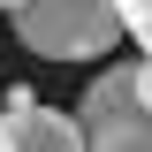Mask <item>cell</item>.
<instances>
[{
	"instance_id": "obj_1",
	"label": "cell",
	"mask_w": 152,
	"mask_h": 152,
	"mask_svg": "<svg viewBox=\"0 0 152 152\" xmlns=\"http://www.w3.org/2000/svg\"><path fill=\"white\" fill-rule=\"evenodd\" d=\"M15 38L38 61H107L129 31H122V0H23Z\"/></svg>"
},
{
	"instance_id": "obj_2",
	"label": "cell",
	"mask_w": 152,
	"mask_h": 152,
	"mask_svg": "<svg viewBox=\"0 0 152 152\" xmlns=\"http://www.w3.org/2000/svg\"><path fill=\"white\" fill-rule=\"evenodd\" d=\"M0 152H91V145H84V122L76 114L46 107L31 84H15L8 107H0Z\"/></svg>"
},
{
	"instance_id": "obj_3",
	"label": "cell",
	"mask_w": 152,
	"mask_h": 152,
	"mask_svg": "<svg viewBox=\"0 0 152 152\" xmlns=\"http://www.w3.org/2000/svg\"><path fill=\"white\" fill-rule=\"evenodd\" d=\"M137 69H145V61H107V69L91 76V91L76 99V122L91 129V122H107V114L137 107V99H145V84H137Z\"/></svg>"
},
{
	"instance_id": "obj_4",
	"label": "cell",
	"mask_w": 152,
	"mask_h": 152,
	"mask_svg": "<svg viewBox=\"0 0 152 152\" xmlns=\"http://www.w3.org/2000/svg\"><path fill=\"white\" fill-rule=\"evenodd\" d=\"M84 145H91V152H152V107L137 99V107L91 122V129H84Z\"/></svg>"
},
{
	"instance_id": "obj_5",
	"label": "cell",
	"mask_w": 152,
	"mask_h": 152,
	"mask_svg": "<svg viewBox=\"0 0 152 152\" xmlns=\"http://www.w3.org/2000/svg\"><path fill=\"white\" fill-rule=\"evenodd\" d=\"M122 31L145 46V61H152V0H122Z\"/></svg>"
},
{
	"instance_id": "obj_6",
	"label": "cell",
	"mask_w": 152,
	"mask_h": 152,
	"mask_svg": "<svg viewBox=\"0 0 152 152\" xmlns=\"http://www.w3.org/2000/svg\"><path fill=\"white\" fill-rule=\"evenodd\" d=\"M137 84H145V107H152V61H145V69H137Z\"/></svg>"
},
{
	"instance_id": "obj_7",
	"label": "cell",
	"mask_w": 152,
	"mask_h": 152,
	"mask_svg": "<svg viewBox=\"0 0 152 152\" xmlns=\"http://www.w3.org/2000/svg\"><path fill=\"white\" fill-rule=\"evenodd\" d=\"M0 107H8V84H0Z\"/></svg>"
}]
</instances>
